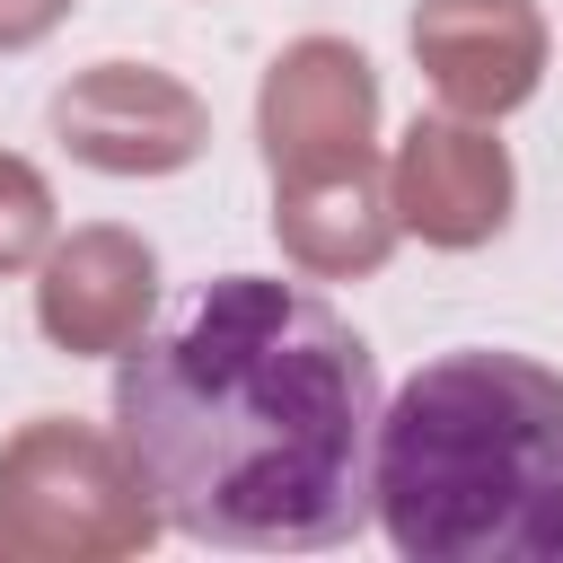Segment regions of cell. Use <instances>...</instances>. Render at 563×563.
Segmentation results:
<instances>
[{
  "label": "cell",
  "instance_id": "6da1fadb",
  "mask_svg": "<svg viewBox=\"0 0 563 563\" xmlns=\"http://www.w3.org/2000/svg\"><path fill=\"white\" fill-rule=\"evenodd\" d=\"M378 413L352 317L273 273L202 282L114 361V449L202 545L317 554L378 519Z\"/></svg>",
  "mask_w": 563,
  "mask_h": 563
},
{
  "label": "cell",
  "instance_id": "7a4b0ae2",
  "mask_svg": "<svg viewBox=\"0 0 563 563\" xmlns=\"http://www.w3.org/2000/svg\"><path fill=\"white\" fill-rule=\"evenodd\" d=\"M378 528L405 563H563V369L422 361L378 413Z\"/></svg>",
  "mask_w": 563,
  "mask_h": 563
}]
</instances>
